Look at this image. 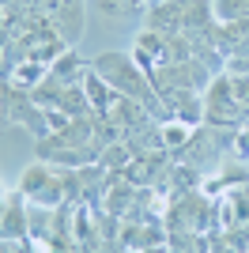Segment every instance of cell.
Instances as JSON below:
<instances>
[{"label": "cell", "instance_id": "1", "mask_svg": "<svg viewBox=\"0 0 249 253\" xmlns=\"http://www.w3.org/2000/svg\"><path fill=\"white\" fill-rule=\"evenodd\" d=\"M15 189L27 197L31 204H42V208H57L64 201V193H68V178L53 170V163H34L19 174V185Z\"/></svg>", "mask_w": 249, "mask_h": 253}, {"label": "cell", "instance_id": "2", "mask_svg": "<svg viewBox=\"0 0 249 253\" xmlns=\"http://www.w3.org/2000/svg\"><path fill=\"white\" fill-rule=\"evenodd\" d=\"M246 110L238 106L234 98V84H230V72L227 76H215L204 91V125L208 128H238L246 121Z\"/></svg>", "mask_w": 249, "mask_h": 253}, {"label": "cell", "instance_id": "3", "mask_svg": "<svg viewBox=\"0 0 249 253\" xmlns=\"http://www.w3.org/2000/svg\"><path fill=\"white\" fill-rule=\"evenodd\" d=\"M31 234V208H27V197L19 189L4 193V242H15V238H27Z\"/></svg>", "mask_w": 249, "mask_h": 253}, {"label": "cell", "instance_id": "4", "mask_svg": "<svg viewBox=\"0 0 249 253\" xmlns=\"http://www.w3.org/2000/svg\"><path fill=\"white\" fill-rule=\"evenodd\" d=\"M45 76H49V64L23 57V61L8 72V84H11V87H19V91H34L38 84H45Z\"/></svg>", "mask_w": 249, "mask_h": 253}, {"label": "cell", "instance_id": "5", "mask_svg": "<svg viewBox=\"0 0 249 253\" xmlns=\"http://www.w3.org/2000/svg\"><path fill=\"white\" fill-rule=\"evenodd\" d=\"M83 72H87V68H83L80 53H76L72 45H68V49L49 64V76L57 80V84H83Z\"/></svg>", "mask_w": 249, "mask_h": 253}, {"label": "cell", "instance_id": "6", "mask_svg": "<svg viewBox=\"0 0 249 253\" xmlns=\"http://www.w3.org/2000/svg\"><path fill=\"white\" fill-rule=\"evenodd\" d=\"M121 246L124 250H151V246H163V231L159 227H136V219H128V227L121 231Z\"/></svg>", "mask_w": 249, "mask_h": 253}, {"label": "cell", "instance_id": "7", "mask_svg": "<svg viewBox=\"0 0 249 253\" xmlns=\"http://www.w3.org/2000/svg\"><path fill=\"white\" fill-rule=\"evenodd\" d=\"M230 84H234V98H238V106L249 114V72H230Z\"/></svg>", "mask_w": 249, "mask_h": 253}, {"label": "cell", "instance_id": "8", "mask_svg": "<svg viewBox=\"0 0 249 253\" xmlns=\"http://www.w3.org/2000/svg\"><path fill=\"white\" fill-rule=\"evenodd\" d=\"M159 4H170V0H144V11H151V8H159Z\"/></svg>", "mask_w": 249, "mask_h": 253}]
</instances>
